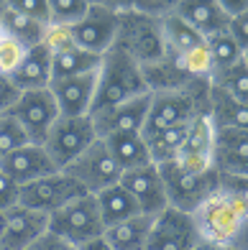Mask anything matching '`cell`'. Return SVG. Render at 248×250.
I'll return each mask as SVG.
<instances>
[{"instance_id": "14", "label": "cell", "mask_w": 248, "mask_h": 250, "mask_svg": "<svg viewBox=\"0 0 248 250\" xmlns=\"http://www.w3.org/2000/svg\"><path fill=\"white\" fill-rule=\"evenodd\" d=\"M49 232V217L28 207H10L3 220L0 250H28L33 243Z\"/></svg>"}, {"instance_id": "1", "label": "cell", "mask_w": 248, "mask_h": 250, "mask_svg": "<svg viewBox=\"0 0 248 250\" xmlns=\"http://www.w3.org/2000/svg\"><path fill=\"white\" fill-rule=\"evenodd\" d=\"M146 92H151V89L146 84L141 64L115 43L103 56V66L97 72V87H95V100H92L90 115H95L100 110H108V107H115L120 102L133 100Z\"/></svg>"}, {"instance_id": "10", "label": "cell", "mask_w": 248, "mask_h": 250, "mask_svg": "<svg viewBox=\"0 0 248 250\" xmlns=\"http://www.w3.org/2000/svg\"><path fill=\"white\" fill-rule=\"evenodd\" d=\"M77 197H85V191L77 187L64 171H54L49 176L36 179V181H31V184L21 187L18 204L49 217V214L62 209L64 204H69Z\"/></svg>"}, {"instance_id": "24", "label": "cell", "mask_w": 248, "mask_h": 250, "mask_svg": "<svg viewBox=\"0 0 248 250\" xmlns=\"http://www.w3.org/2000/svg\"><path fill=\"white\" fill-rule=\"evenodd\" d=\"M159 31H161L166 59H179L182 54H187L189 49H195L205 41L195 28H189L182 18L174 16V10H169L166 16L159 18Z\"/></svg>"}, {"instance_id": "15", "label": "cell", "mask_w": 248, "mask_h": 250, "mask_svg": "<svg viewBox=\"0 0 248 250\" xmlns=\"http://www.w3.org/2000/svg\"><path fill=\"white\" fill-rule=\"evenodd\" d=\"M120 187L133 197V202L138 204L141 214H161L169 202H166V191H164V181L159 174V166L149 164L141 168H133V171H126L120 176Z\"/></svg>"}, {"instance_id": "7", "label": "cell", "mask_w": 248, "mask_h": 250, "mask_svg": "<svg viewBox=\"0 0 248 250\" xmlns=\"http://www.w3.org/2000/svg\"><path fill=\"white\" fill-rule=\"evenodd\" d=\"M21 128L26 130L28 141L44 146L49 130L54 128V123L59 120V107H56V100L51 95V89H28V92H21L18 102L8 112Z\"/></svg>"}, {"instance_id": "46", "label": "cell", "mask_w": 248, "mask_h": 250, "mask_svg": "<svg viewBox=\"0 0 248 250\" xmlns=\"http://www.w3.org/2000/svg\"><path fill=\"white\" fill-rule=\"evenodd\" d=\"M225 250H233V248H225Z\"/></svg>"}, {"instance_id": "28", "label": "cell", "mask_w": 248, "mask_h": 250, "mask_svg": "<svg viewBox=\"0 0 248 250\" xmlns=\"http://www.w3.org/2000/svg\"><path fill=\"white\" fill-rule=\"evenodd\" d=\"M187 133H189V123L172 125V128H164V130H156V133L143 135L146 146H149V153H151V161L154 164L174 161V156L179 153V148H182Z\"/></svg>"}, {"instance_id": "43", "label": "cell", "mask_w": 248, "mask_h": 250, "mask_svg": "<svg viewBox=\"0 0 248 250\" xmlns=\"http://www.w3.org/2000/svg\"><path fill=\"white\" fill-rule=\"evenodd\" d=\"M195 250H225V248H218V245H210V243H197Z\"/></svg>"}, {"instance_id": "6", "label": "cell", "mask_w": 248, "mask_h": 250, "mask_svg": "<svg viewBox=\"0 0 248 250\" xmlns=\"http://www.w3.org/2000/svg\"><path fill=\"white\" fill-rule=\"evenodd\" d=\"M192 222H195L200 243L228 248L243 222V214L233 207V202L228 197L215 191L192 212Z\"/></svg>"}, {"instance_id": "11", "label": "cell", "mask_w": 248, "mask_h": 250, "mask_svg": "<svg viewBox=\"0 0 248 250\" xmlns=\"http://www.w3.org/2000/svg\"><path fill=\"white\" fill-rule=\"evenodd\" d=\"M212 153H215V128H212L207 112H202L189 120V133L179 153L174 156V164L189 174H207L215 171Z\"/></svg>"}, {"instance_id": "47", "label": "cell", "mask_w": 248, "mask_h": 250, "mask_svg": "<svg viewBox=\"0 0 248 250\" xmlns=\"http://www.w3.org/2000/svg\"><path fill=\"white\" fill-rule=\"evenodd\" d=\"M0 118H3V115H0Z\"/></svg>"}, {"instance_id": "18", "label": "cell", "mask_w": 248, "mask_h": 250, "mask_svg": "<svg viewBox=\"0 0 248 250\" xmlns=\"http://www.w3.org/2000/svg\"><path fill=\"white\" fill-rule=\"evenodd\" d=\"M218 174L248 176V130L215 128V153H212Z\"/></svg>"}, {"instance_id": "20", "label": "cell", "mask_w": 248, "mask_h": 250, "mask_svg": "<svg viewBox=\"0 0 248 250\" xmlns=\"http://www.w3.org/2000/svg\"><path fill=\"white\" fill-rule=\"evenodd\" d=\"M10 79H13V84L21 92H28V89H46L51 84V51L44 46V43L31 46Z\"/></svg>"}, {"instance_id": "42", "label": "cell", "mask_w": 248, "mask_h": 250, "mask_svg": "<svg viewBox=\"0 0 248 250\" xmlns=\"http://www.w3.org/2000/svg\"><path fill=\"white\" fill-rule=\"evenodd\" d=\"M74 250H110V245H108L105 237H95V240H87L82 245H77Z\"/></svg>"}, {"instance_id": "9", "label": "cell", "mask_w": 248, "mask_h": 250, "mask_svg": "<svg viewBox=\"0 0 248 250\" xmlns=\"http://www.w3.org/2000/svg\"><path fill=\"white\" fill-rule=\"evenodd\" d=\"M97 138L92 118H59L54 123V128L49 130L46 141H44V151L49 153L54 166L62 168L69 166L77 156H80L90 143Z\"/></svg>"}, {"instance_id": "33", "label": "cell", "mask_w": 248, "mask_h": 250, "mask_svg": "<svg viewBox=\"0 0 248 250\" xmlns=\"http://www.w3.org/2000/svg\"><path fill=\"white\" fill-rule=\"evenodd\" d=\"M26 51L28 49L21 41L5 36V33H0V74H3V77H13L16 69L21 66V62H23Z\"/></svg>"}, {"instance_id": "12", "label": "cell", "mask_w": 248, "mask_h": 250, "mask_svg": "<svg viewBox=\"0 0 248 250\" xmlns=\"http://www.w3.org/2000/svg\"><path fill=\"white\" fill-rule=\"evenodd\" d=\"M197 243L200 237L195 230L192 214L166 207L161 214L154 217L146 250H195Z\"/></svg>"}, {"instance_id": "37", "label": "cell", "mask_w": 248, "mask_h": 250, "mask_svg": "<svg viewBox=\"0 0 248 250\" xmlns=\"http://www.w3.org/2000/svg\"><path fill=\"white\" fill-rule=\"evenodd\" d=\"M228 33H230V39L238 43L241 51L248 49V5L228 21Z\"/></svg>"}, {"instance_id": "44", "label": "cell", "mask_w": 248, "mask_h": 250, "mask_svg": "<svg viewBox=\"0 0 248 250\" xmlns=\"http://www.w3.org/2000/svg\"><path fill=\"white\" fill-rule=\"evenodd\" d=\"M3 220H5V212H0V232H3Z\"/></svg>"}, {"instance_id": "21", "label": "cell", "mask_w": 248, "mask_h": 250, "mask_svg": "<svg viewBox=\"0 0 248 250\" xmlns=\"http://www.w3.org/2000/svg\"><path fill=\"white\" fill-rule=\"evenodd\" d=\"M103 141L108 143L110 156L115 158V164L123 174L154 164L151 153H149V146H146V138L141 133H115V135H108Z\"/></svg>"}, {"instance_id": "30", "label": "cell", "mask_w": 248, "mask_h": 250, "mask_svg": "<svg viewBox=\"0 0 248 250\" xmlns=\"http://www.w3.org/2000/svg\"><path fill=\"white\" fill-rule=\"evenodd\" d=\"M205 46L210 51V59H212V74H218L223 69H228V66L233 64H238L243 59V51L238 49V43H235L230 39V33L228 31H223V33H215V36H210L205 39Z\"/></svg>"}, {"instance_id": "13", "label": "cell", "mask_w": 248, "mask_h": 250, "mask_svg": "<svg viewBox=\"0 0 248 250\" xmlns=\"http://www.w3.org/2000/svg\"><path fill=\"white\" fill-rule=\"evenodd\" d=\"M149 107H151V92H146V95L120 102L115 107L95 112V115H90L95 125V135L97 138H108V135H115V133H141L146 115H149Z\"/></svg>"}, {"instance_id": "23", "label": "cell", "mask_w": 248, "mask_h": 250, "mask_svg": "<svg viewBox=\"0 0 248 250\" xmlns=\"http://www.w3.org/2000/svg\"><path fill=\"white\" fill-rule=\"evenodd\" d=\"M154 217L151 214H136L131 220H123L118 225H113L105 230V240L110 250H146L149 245Z\"/></svg>"}, {"instance_id": "41", "label": "cell", "mask_w": 248, "mask_h": 250, "mask_svg": "<svg viewBox=\"0 0 248 250\" xmlns=\"http://www.w3.org/2000/svg\"><path fill=\"white\" fill-rule=\"evenodd\" d=\"M228 248H233V250H248V217H243L238 232H235L233 243H230Z\"/></svg>"}, {"instance_id": "22", "label": "cell", "mask_w": 248, "mask_h": 250, "mask_svg": "<svg viewBox=\"0 0 248 250\" xmlns=\"http://www.w3.org/2000/svg\"><path fill=\"white\" fill-rule=\"evenodd\" d=\"M210 84V82H207ZM207 118L212 128H235L248 130V105L228 97L218 87H207Z\"/></svg>"}, {"instance_id": "4", "label": "cell", "mask_w": 248, "mask_h": 250, "mask_svg": "<svg viewBox=\"0 0 248 250\" xmlns=\"http://www.w3.org/2000/svg\"><path fill=\"white\" fill-rule=\"evenodd\" d=\"M49 232L62 237L72 248L82 245L87 240H95V237H103L105 225H103V217H100L95 197L92 194L77 197L69 204H64L62 209L49 214Z\"/></svg>"}, {"instance_id": "29", "label": "cell", "mask_w": 248, "mask_h": 250, "mask_svg": "<svg viewBox=\"0 0 248 250\" xmlns=\"http://www.w3.org/2000/svg\"><path fill=\"white\" fill-rule=\"evenodd\" d=\"M210 84L218 87L220 92H225L228 97L243 102L248 105V66L243 64V59L238 64L228 66V69H223L218 74L210 77Z\"/></svg>"}, {"instance_id": "8", "label": "cell", "mask_w": 248, "mask_h": 250, "mask_svg": "<svg viewBox=\"0 0 248 250\" xmlns=\"http://www.w3.org/2000/svg\"><path fill=\"white\" fill-rule=\"evenodd\" d=\"M120 8L108 3H90L87 16L77 26H72L74 43L85 51L105 56L118 41Z\"/></svg>"}, {"instance_id": "27", "label": "cell", "mask_w": 248, "mask_h": 250, "mask_svg": "<svg viewBox=\"0 0 248 250\" xmlns=\"http://www.w3.org/2000/svg\"><path fill=\"white\" fill-rule=\"evenodd\" d=\"M44 31H46L44 23L26 18L23 13H18V10H13L5 3V10L0 13V33H5V36L21 41L26 49H31V46H39L41 43Z\"/></svg>"}, {"instance_id": "19", "label": "cell", "mask_w": 248, "mask_h": 250, "mask_svg": "<svg viewBox=\"0 0 248 250\" xmlns=\"http://www.w3.org/2000/svg\"><path fill=\"white\" fill-rule=\"evenodd\" d=\"M172 10L202 39L228 31V16L223 13L218 0H182V3H172Z\"/></svg>"}, {"instance_id": "35", "label": "cell", "mask_w": 248, "mask_h": 250, "mask_svg": "<svg viewBox=\"0 0 248 250\" xmlns=\"http://www.w3.org/2000/svg\"><path fill=\"white\" fill-rule=\"evenodd\" d=\"M41 43L54 54H59V51H67V49H72L77 46L74 43V36H72V28H67V26H46V31H44V39Z\"/></svg>"}, {"instance_id": "36", "label": "cell", "mask_w": 248, "mask_h": 250, "mask_svg": "<svg viewBox=\"0 0 248 250\" xmlns=\"http://www.w3.org/2000/svg\"><path fill=\"white\" fill-rule=\"evenodd\" d=\"M8 5L18 13H23L26 18L49 26V0H10Z\"/></svg>"}, {"instance_id": "45", "label": "cell", "mask_w": 248, "mask_h": 250, "mask_svg": "<svg viewBox=\"0 0 248 250\" xmlns=\"http://www.w3.org/2000/svg\"><path fill=\"white\" fill-rule=\"evenodd\" d=\"M243 64H246V66H248V49H246V51H243Z\"/></svg>"}, {"instance_id": "26", "label": "cell", "mask_w": 248, "mask_h": 250, "mask_svg": "<svg viewBox=\"0 0 248 250\" xmlns=\"http://www.w3.org/2000/svg\"><path fill=\"white\" fill-rule=\"evenodd\" d=\"M95 202H97V209H100V217H103L105 230L113 227V225H118V222H123V220H131V217H136V214H141L138 204L133 202V197L120 184L95 194Z\"/></svg>"}, {"instance_id": "40", "label": "cell", "mask_w": 248, "mask_h": 250, "mask_svg": "<svg viewBox=\"0 0 248 250\" xmlns=\"http://www.w3.org/2000/svg\"><path fill=\"white\" fill-rule=\"evenodd\" d=\"M28 250H74L69 243H64L62 237H56V235H51V232H46L44 237H39L36 243H33Z\"/></svg>"}, {"instance_id": "32", "label": "cell", "mask_w": 248, "mask_h": 250, "mask_svg": "<svg viewBox=\"0 0 248 250\" xmlns=\"http://www.w3.org/2000/svg\"><path fill=\"white\" fill-rule=\"evenodd\" d=\"M218 191L233 202L243 217H248V176H233V174H218Z\"/></svg>"}, {"instance_id": "3", "label": "cell", "mask_w": 248, "mask_h": 250, "mask_svg": "<svg viewBox=\"0 0 248 250\" xmlns=\"http://www.w3.org/2000/svg\"><path fill=\"white\" fill-rule=\"evenodd\" d=\"M62 171L69 176L85 194H92V197L110 189V187L120 184V176H123V171L118 168L115 158L110 156V148L103 138H95L69 166H64Z\"/></svg>"}, {"instance_id": "38", "label": "cell", "mask_w": 248, "mask_h": 250, "mask_svg": "<svg viewBox=\"0 0 248 250\" xmlns=\"http://www.w3.org/2000/svg\"><path fill=\"white\" fill-rule=\"evenodd\" d=\"M18 97H21V89L13 84V79L0 74V115H8L10 107L18 102Z\"/></svg>"}, {"instance_id": "34", "label": "cell", "mask_w": 248, "mask_h": 250, "mask_svg": "<svg viewBox=\"0 0 248 250\" xmlns=\"http://www.w3.org/2000/svg\"><path fill=\"white\" fill-rule=\"evenodd\" d=\"M28 135L21 125L10 118V115H3L0 118V156H5L10 151H18L21 146H28Z\"/></svg>"}, {"instance_id": "5", "label": "cell", "mask_w": 248, "mask_h": 250, "mask_svg": "<svg viewBox=\"0 0 248 250\" xmlns=\"http://www.w3.org/2000/svg\"><path fill=\"white\" fill-rule=\"evenodd\" d=\"M156 166H159V174H161V181H164L169 207H174L179 212L192 214L210 194L218 191V171L189 174L182 166H177L174 161H164V164H156Z\"/></svg>"}, {"instance_id": "16", "label": "cell", "mask_w": 248, "mask_h": 250, "mask_svg": "<svg viewBox=\"0 0 248 250\" xmlns=\"http://www.w3.org/2000/svg\"><path fill=\"white\" fill-rule=\"evenodd\" d=\"M0 171H3L10 181H16L18 187H26L31 181L59 171V168L54 166L49 153L44 151V146L28 143V146H21L18 151H10L5 156H0Z\"/></svg>"}, {"instance_id": "39", "label": "cell", "mask_w": 248, "mask_h": 250, "mask_svg": "<svg viewBox=\"0 0 248 250\" xmlns=\"http://www.w3.org/2000/svg\"><path fill=\"white\" fill-rule=\"evenodd\" d=\"M18 194H21V187L0 171V212H8L10 207H16Z\"/></svg>"}, {"instance_id": "17", "label": "cell", "mask_w": 248, "mask_h": 250, "mask_svg": "<svg viewBox=\"0 0 248 250\" xmlns=\"http://www.w3.org/2000/svg\"><path fill=\"white\" fill-rule=\"evenodd\" d=\"M97 87V72L85 77H69V79H54L49 84L51 95L56 100L62 118H85L92 110Z\"/></svg>"}, {"instance_id": "31", "label": "cell", "mask_w": 248, "mask_h": 250, "mask_svg": "<svg viewBox=\"0 0 248 250\" xmlns=\"http://www.w3.org/2000/svg\"><path fill=\"white\" fill-rule=\"evenodd\" d=\"M87 0H49V23L72 28L87 16Z\"/></svg>"}, {"instance_id": "2", "label": "cell", "mask_w": 248, "mask_h": 250, "mask_svg": "<svg viewBox=\"0 0 248 250\" xmlns=\"http://www.w3.org/2000/svg\"><path fill=\"white\" fill-rule=\"evenodd\" d=\"M207 82H187L177 89H159L151 92V107L146 115L141 135L172 128V125L189 123L192 118L207 112Z\"/></svg>"}, {"instance_id": "25", "label": "cell", "mask_w": 248, "mask_h": 250, "mask_svg": "<svg viewBox=\"0 0 248 250\" xmlns=\"http://www.w3.org/2000/svg\"><path fill=\"white\" fill-rule=\"evenodd\" d=\"M103 66V56L85 51L80 46H72L51 56V82L54 79H69V77H85L95 74Z\"/></svg>"}]
</instances>
